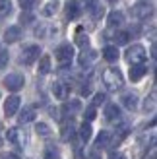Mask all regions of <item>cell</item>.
<instances>
[{"label":"cell","mask_w":157,"mask_h":159,"mask_svg":"<svg viewBox=\"0 0 157 159\" xmlns=\"http://www.w3.org/2000/svg\"><path fill=\"white\" fill-rule=\"evenodd\" d=\"M151 12H153V6L146 4V2H140V4H136L132 8V14H134L138 20H146L147 16H151Z\"/></svg>","instance_id":"cell-7"},{"label":"cell","mask_w":157,"mask_h":159,"mask_svg":"<svg viewBox=\"0 0 157 159\" xmlns=\"http://www.w3.org/2000/svg\"><path fill=\"white\" fill-rule=\"evenodd\" d=\"M20 109V97L18 95H10L6 101H4V115L6 116H14Z\"/></svg>","instance_id":"cell-6"},{"label":"cell","mask_w":157,"mask_h":159,"mask_svg":"<svg viewBox=\"0 0 157 159\" xmlns=\"http://www.w3.org/2000/svg\"><path fill=\"white\" fill-rule=\"evenodd\" d=\"M0 159H20L16 153H10V152H2L0 153Z\"/></svg>","instance_id":"cell-34"},{"label":"cell","mask_w":157,"mask_h":159,"mask_svg":"<svg viewBox=\"0 0 157 159\" xmlns=\"http://www.w3.org/2000/svg\"><path fill=\"white\" fill-rule=\"evenodd\" d=\"M119 49H116V47H105L103 49V58L107 60V62H116L119 60Z\"/></svg>","instance_id":"cell-15"},{"label":"cell","mask_w":157,"mask_h":159,"mask_svg":"<svg viewBox=\"0 0 157 159\" xmlns=\"http://www.w3.org/2000/svg\"><path fill=\"white\" fill-rule=\"evenodd\" d=\"M80 12H82V8L76 0H68L66 2V18L68 20H76L78 16H80Z\"/></svg>","instance_id":"cell-9"},{"label":"cell","mask_w":157,"mask_h":159,"mask_svg":"<svg viewBox=\"0 0 157 159\" xmlns=\"http://www.w3.org/2000/svg\"><path fill=\"white\" fill-rule=\"evenodd\" d=\"M33 2H35V0H20V4H21L23 10H29V8L33 6Z\"/></svg>","instance_id":"cell-35"},{"label":"cell","mask_w":157,"mask_h":159,"mask_svg":"<svg viewBox=\"0 0 157 159\" xmlns=\"http://www.w3.org/2000/svg\"><path fill=\"white\" fill-rule=\"evenodd\" d=\"M74 57V47L72 45H60L56 49V60L60 64H68Z\"/></svg>","instance_id":"cell-5"},{"label":"cell","mask_w":157,"mask_h":159,"mask_svg":"<svg viewBox=\"0 0 157 159\" xmlns=\"http://www.w3.org/2000/svg\"><path fill=\"white\" fill-rule=\"evenodd\" d=\"M93 118H95V107H87L85 109V120H93Z\"/></svg>","instance_id":"cell-32"},{"label":"cell","mask_w":157,"mask_h":159,"mask_svg":"<svg viewBox=\"0 0 157 159\" xmlns=\"http://www.w3.org/2000/svg\"><path fill=\"white\" fill-rule=\"evenodd\" d=\"M85 2V8H87V10H93V8L97 6V0H83Z\"/></svg>","instance_id":"cell-36"},{"label":"cell","mask_w":157,"mask_h":159,"mask_svg":"<svg viewBox=\"0 0 157 159\" xmlns=\"http://www.w3.org/2000/svg\"><path fill=\"white\" fill-rule=\"evenodd\" d=\"M33 118H35V109H33V107H25V109L20 113V118H18V120H20L21 124H27V122L33 120Z\"/></svg>","instance_id":"cell-16"},{"label":"cell","mask_w":157,"mask_h":159,"mask_svg":"<svg viewBox=\"0 0 157 159\" xmlns=\"http://www.w3.org/2000/svg\"><path fill=\"white\" fill-rule=\"evenodd\" d=\"M122 105L126 107L128 111H136L138 109V97H136V93H124L122 95Z\"/></svg>","instance_id":"cell-12"},{"label":"cell","mask_w":157,"mask_h":159,"mask_svg":"<svg viewBox=\"0 0 157 159\" xmlns=\"http://www.w3.org/2000/svg\"><path fill=\"white\" fill-rule=\"evenodd\" d=\"M107 21H109V25H111V27H119V25H122V23H124V14L114 10V12L109 14Z\"/></svg>","instance_id":"cell-14"},{"label":"cell","mask_w":157,"mask_h":159,"mask_svg":"<svg viewBox=\"0 0 157 159\" xmlns=\"http://www.w3.org/2000/svg\"><path fill=\"white\" fill-rule=\"evenodd\" d=\"M2 84H4L6 89H10V91H20L23 87V84H25V80H23L21 74H8Z\"/></svg>","instance_id":"cell-3"},{"label":"cell","mask_w":157,"mask_h":159,"mask_svg":"<svg viewBox=\"0 0 157 159\" xmlns=\"http://www.w3.org/2000/svg\"><path fill=\"white\" fill-rule=\"evenodd\" d=\"M128 37H130V35L126 33V31H119V33L114 35V43H116V45H126V43H128Z\"/></svg>","instance_id":"cell-25"},{"label":"cell","mask_w":157,"mask_h":159,"mask_svg":"<svg viewBox=\"0 0 157 159\" xmlns=\"http://www.w3.org/2000/svg\"><path fill=\"white\" fill-rule=\"evenodd\" d=\"M105 118L107 120H119L120 118V109L114 105V103H109L105 107Z\"/></svg>","instance_id":"cell-13"},{"label":"cell","mask_w":157,"mask_h":159,"mask_svg":"<svg viewBox=\"0 0 157 159\" xmlns=\"http://www.w3.org/2000/svg\"><path fill=\"white\" fill-rule=\"evenodd\" d=\"M72 136H74L72 124H64V126H62V140H70Z\"/></svg>","instance_id":"cell-27"},{"label":"cell","mask_w":157,"mask_h":159,"mask_svg":"<svg viewBox=\"0 0 157 159\" xmlns=\"http://www.w3.org/2000/svg\"><path fill=\"white\" fill-rule=\"evenodd\" d=\"M68 91H70V87L64 82H54L52 93H54V97H56V99H66L68 97Z\"/></svg>","instance_id":"cell-10"},{"label":"cell","mask_w":157,"mask_h":159,"mask_svg":"<svg viewBox=\"0 0 157 159\" xmlns=\"http://www.w3.org/2000/svg\"><path fill=\"white\" fill-rule=\"evenodd\" d=\"M51 72V57H41L39 60V74H49Z\"/></svg>","instance_id":"cell-21"},{"label":"cell","mask_w":157,"mask_h":159,"mask_svg":"<svg viewBox=\"0 0 157 159\" xmlns=\"http://www.w3.org/2000/svg\"><path fill=\"white\" fill-rule=\"evenodd\" d=\"M58 6H60L58 0H49V2L43 6V16H47V18L54 16V14H56V10H58Z\"/></svg>","instance_id":"cell-17"},{"label":"cell","mask_w":157,"mask_h":159,"mask_svg":"<svg viewBox=\"0 0 157 159\" xmlns=\"http://www.w3.org/2000/svg\"><path fill=\"white\" fill-rule=\"evenodd\" d=\"M111 159H124V155H122L120 152H113V153H111Z\"/></svg>","instance_id":"cell-38"},{"label":"cell","mask_w":157,"mask_h":159,"mask_svg":"<svg viewBox=\"0 0 157 159\" xmlns=\"http://www.w3.org/2000/svg\"><path fill=\"white\" fill-rule=\"evenodd\" d=\"M147 58V52L142 45H132L126 51V60L130 64H144V60Z\"/></svg>","instance_id":"cell-2"},{"label":"cell","mask_w":157,"mask_h":159,"mask_svg":"<svg viewBox=\"0 0 157 159\" xmlns=\"http://www.w3.org/2000/svg\"><path fill=\"white\" fill-rule=\"evenodd\" d=\"M91 12H93V18H95V20H99V18H103V14H105V10H103V6H99V4H97L95 8H93Z\"/></svg>","instance_id":"cell-31"},{"label":"cell","mask_w":157,"mask_h":159,"mask_svg":"<svg viewBox=\"0 0 157 159\" xmlns=\"http://www.w3.org/2000/svg\"><path fill=\"white\" fill-rule=\"evenodd\" d=\"M8 52H0V68H6V64H8Z\"/></svg>","instance_id":"cell-33"},{"label":"cell","mask_w":157,"mask_h":159,"mask_svg":"<svg viewBox=\"0 0 157 159\" xmlns=\"http://www.w3.org/2000/svg\"><path fill=\"white\" fill-rule=\"evenodd\" d=\"M35 132L39 134V136H49L51 128H49V124H45V122H37L35 124Z\"/></svg>","instance_id":"cell-24"},{"label":"cell","mask_w":157,"mask_h":159,"mask_svg":"<svg viewBox=\"0 0 157 159\" xmlns=\"http://www.w3.org/2000/svg\"><path fill=\"white\" fill-rule=\"evenodd\" d=\"M78 134H80V138H82V142H89L91 140V134H93V130H91V126L89 124H82L80 126V132H78Z\"/></svg>","instance_id":"cell-19"},{"label":"cell","mask_w":157,"mask_h":159,"mask_svg":"<svg viewBox=\"0 0 157 159\" xmlns=\"http://www.w3.org/2000/svg\"><path fill=\"white\" fill-rule=\"evenodd\" d=\"M82 109V105H80V101H70V103H66L64 105V113H78V111Z\"/></svg>","instance_id":"cell-23"},{"label":"cell","mask_w":157,"mask_h":159,"mask_svg":"<svg viewBox=\"0 0 157 159\" xmlns=\"http://www.w3.org/2000/svg\"><path fill=\"white\" fill-rule=\"evenodd\" d=\"M20 35H21V29L18 25H10L4 31V41L6 43H16V41H20Z\"/></svg>","instance_id":"cell-8"},{"label":"cell","mask_w":157,"mask_h":159,"mask_svg":"<svg viewBox=\"0 0 157 159\" xmlns=\"http://www.w3.org/2000/svg\"><path fill=\"white\" fill-rule=\"evenodd\" d=\"M87 41H89L87 35H83L82 29H78V33H76V43L80 45V47H85V45H87Z\"/></svg>","instance_id":"cell-29"},{"label":"cell","mask_w":157,"mask_h":159,"mask_svg":"<svg viewBox=\"0 0 157 159\" xmlns=\"http://www.w3.org/2000/svg\"><path fill=\"white\" fill-rule=\"evenodd\" d=\"M31 20H33V16H31V14H27V12L21 14V21H23V23H29Z\"/></svg>","instance_id":"cell-37"},{"label":"cell","mask_w":157,"mask_h":159,"mask_svg":"<svg viewBox=\"0 0 157 159\" xmlns=\"http://www.w3.org/2000/svg\"><path fill=\"white\" fill-rule=\"evenodd\" d=\"M153 109H155V93H151L150 97L144 101V111H146V113H147V111H153Z\"/></svg>","instance_id":"cell-26"},{"label":"cell","mask_w":157,"mask_h":159,"mask_svg":"<svg viewBox=\"0 0 157 159\" xmlns=\"http://www.w3.org/2000/svg\"><path fill=\"white\" fill-rule=\"evenodd\" d=\"M109 142H111V134L103 130V132L97 136V140H95V148H97V149H99V148H105Z\"/></svg>","instance_id":"cell-20"},{"label":"cell","mask_w":157,"mask_h":159,"mask_svg":"<svg viewBox=\"0 0 157 159\" xmlns=\"http://www.w3.org/2000/svg\"><path fill=\"white\" fill-rule=\"evenodd\" d=\"M146 72H147V68L144 64H132V68H130V80H132V82H138V80H142L146 76Z\"/></svg>","instance_id":"cell-11"},{"label":"cell","mask_w":157,"mask_h":159,"mask_svg":"<svg viewBox=\"0 0 157 159\" xmlns=\"http://www.w3.org/2000/svg\"><path fill=\"white\" fill-rule=\"evenodd\" d=\"M39 54H41V49H39L37 45H29L21 51V62L23 64H33L39 58Z\"/></svg>","instance_id":"cell-4"},{"label":"cell","mask_w":157,"mask_h":159,"mask_svg":"<svg viewBox=\"0 0 157 159\" xmlns=\"http://www.w3.org/2000/svg\"><path fill=\"white\" fill-rule=\"evenodd\" d=\"M6 140L12 142V144H18V128H8V132H6Z\"/></svg>","instance_id":"cell-28"},{"label":"cell","mask_w":157,"mask_h":159,"mask_svg":"<svg viewBox=\"0 0 157 159\" xmlns=\"http://www.w3.org/2000/svg\"><path fill=\"white\" fill-rule=\"evenodd\" d=\"M103 82H105V85L109 89H120L122 84H124V78H122L119 68H109L103 74Z\"/></svg>","instance_id":"cell-1"},{"label":"cell","mask_w":157,"mask_h":159,"mask_svg":"<svg viewBox=\"0 0 157 159\" xmlns=\"http://www.w3.org/2000/svg\"><path fill=\"white\" fill-rule=\"evenodd\" d=\"M109 2H114V0H109Z\"/></svg>","instance_id":"cell-39"},{"label":"cell","mask_w":157,"mask_h":159,"mask_svg":"<svg viewBox=\"0 0 157 159\" xmlns=\"http://www.w3.org/2000/svg\"><path fill=\"white\" fill-rule=\"evenodd\" d=\"M10 12H12V2L10 0H0V20L10 16Z\"/></svg>","instance_id":"cell-22"},{"label":"cell","mask_w":157,"mask_h":159,"mask_svg":"<svg viewBox=\"0 0 157 159\" xmlns=\"http://www.w3.org/2000/svg\"><path fill=\"white\" fill-rule=\"evenodd\" d=\"M95 57H97L95 51H85V49H83V52L80 54V64H82V66H87L89 62L95 60Z\"/></svg>","instance_id":"cell-18"},{"label":"cell","mask_w":157,"mask_h":159,"mask_svg":"<svg viewBox=\"0 0 157 159\" xmlns=\"http://www.w3.org/2000/svg\"><path fill=\"white\" fill-rule=\"evenodd\" d=\"M105 93H95V97H93V107H99L101 103H105Z\"/></svg>","instance_id":"cell-30"}]
</instances>
